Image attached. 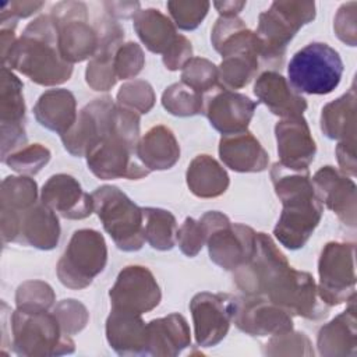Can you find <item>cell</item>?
<instances>
[{
    "instance_id": "cell-35",
    "label": "cell",
    "mask_w": 357,
    "mask_h": 357,
    "mask_svg": "<svg viewBox=\"0 0 357 357\" xmlns=\"http://www.w3.org/2000/svg\"><path fill=\"white\" fill-rule=\"evenodd\" d=\"M144 237L155 250L167 251L176 245L177 222L170 211L162 208H142Z\"/></svg>"
},
{
    "instance_id": "cell-34",
    "label": "cell",
    "mask_w": 357,
    "mask_h": 357,
    "mask_svg": "<svg viewBox=\"0 0 357 357\" xmlns=\"http://www.w3.org/2000/svg\"><path fill=\"white\" fill-rule=\"evenodd\" d=\"M356 88L325 105L321 113V130L331 139H356Z\"/></svg>"
},
{
    "instance_id": "cell-12",
    "label": "cell",
    "mask_w": 357,
    "mask_h": 357,
    "mask_svg": "<svg viewBox=\"0 0 357 357\" xmlns=\"http://www.w3.org/2000/svg\"><path fill=\"white\" fill-rule=\"evenodd\" d=\"M290 266L286 255L266 233H257L250 259L234 271L236 286L245 296H266L272 283Z\"/></svg>"
},
{
    "instance_id": "cell-17",
    "label": "cell",
    "mask_w": 357,
    "mask_h": 357,
    "mask_svg": "<svg viewBox=\"0 0 357 357\" xmlns=\"http://www.w3.org/2000/svg\"><path fill=\"white\" fill-rule=\"evenodd\" d=\"M22 81L8 67H1L0 123H1V159L8 153L28 145L25 134V102Z\"/></svg>"
},
{
    "instance_id": "cell-50",
    "label": "cell",
    "mask_w": 357,
    "mask_h": 357,
    "mask_svg": "<svg viewBox=\"0 0 357 357\" xmlns=\"http://www.w3.org/2000/svg\"><path fill=\"white\" fill-rule=\"evenodd\" d=\"M336 158L340 166V172L354 177L357 174V162H356V139L339 141L336 146Z\"/></svg>"
},
{
    "instance_id": "cell-5",
    "label": "cell",
    "mask_w": 357,
    "mask_h": 357,
    "mask_svg": "<svg viewBox=\"0 0 357 357\" xmlns=\"http://www.w3.org/2000/svg\"><path fill=\"white\" fill-rule=\"evenodd\" d=\"M93 212L117 248L138 251L145 243L142 208L134 204L119 187L102 185L92 192Z\"/></svg>"
},
{
    "instance_id": "cell-13",
    "label": "cell",
    "mask_w": 357,
    "mask_h": 357,
    "mask_svg": "<svg viewBox=\"0 0 357 357\" xmlns=\"http://www.w3.org/2000/svg\"><path fill=\"white\" fill-rule=\"evenodd\" d=\"M290 315L318 321L328 315V305L321 300L314 278L289 266L269 287L266 296Z\"/></svg>"
},
{
    "instance_id": "cell-25",
    "label": "cell",
    "mask_w": 357,
    "mask_h": 357,
    "mask_svg": "<svg viewBox=\"0 0 357 357\" xmlns=\"http://www.w3.org/2000/svg\"><path fill=\"white\" fill-rule=\"evenodd\" d=\"M60 240V223L53 209L42 201L18 212L15 243L39 250H52Z\"/></svg>"
},
{
    "instance_id": "cell-9",
    "label": "cell",
    "mask_w": 357,
    "mask_h": 357,
    "mask_svg": "<svg viewBox=\"0 0 357 357\" xmlns=\"http://www.w3.org/2000/svg\"><path fill=\"white\" fill-rule=\"evenodd\" d=\"M137 145L138 141L127 137L114 127L113 114L112 131L88 149L85 155L86 165L100 180H138L146 177L151 172L137 158Z\"/></svg>"
},
{
    "instance_id": "cell-51",
    "label": "cell",
    "mask_w": 357,
    "mask_h": 357,
    "mask_svg": "<svg viewBox=\"0 0 357 357\" xmlns=\"http://www.w3.org/2000/svg\"><path fill=\"white\" fill-rule=\"evenodd\" d=\"M103 6L114 18H130L139 11L138 1H105Z\"/></svg>"
},
{
    "instance_id": "cell-1",
    "label": "cell",
    "mask_w": 357,
    "mask_h": 357,
    "mask_svg": "<svg viewBox=\"0 0 357 357\" xmlns=\"http://www.w3.org/2000/svg\"><path fill=\"white\" fill-rule=\"evenodd\" d=\"M271 180L283 209L273 229L278 241L289 250L305 245L319 225L324 206L317 198L308 170L272 165Z\"/></svg>"
},
{
    "instance_id": "cell-31",
    "label": "cell",
    "mask_w": 357,
    "mask_h": 357,
    "mask_svg": "<svg viewBox=\"0 0 357 357\" xmlns=\"http://www.w3.org/2000/svg\"><path fill=\"white\" fill-rule=\"evenodd\" d=\"M137 158L149 170H166L180 159V146L173 131L166 126H155L138 141Z\"/></svg>"
},
{
    "instance_id": "cell-27",
    "label": "cell",
    "mask_w": 357,
    "mask_h": 357,
    "mask_svg": "<svg viewBox=\"0 0 357 357\" xmlns=\"http://www.w3.org/2000/svg\"><path fill=\"white\" fill-rule=\"evenodd\" d=\"M219 156L229 169L240 173H258L265 170L269 163L268 152L248 130L222 135Z\"/></svg>"
},
{
    "instance_id": "cell-43",
    "label": "cell",
    "mask_w": 357,
    "mask_h": 357,
    "mask_svg": "<svg viewBox=\"0 0 357 357\" xmlns=\"http://www.w3.org/2000/svg\"><path fill=\"white\" fill-rule=\"evenodd\" d=\"M265 354L268 356H311V342L303 332H286L272 336L265 344Z\"/></svg>"
},
{
    "instance_id": "cell-29",
    "label": "cell",
    "mask_w": 357,
    "mask_h": 357,
    "mask_svg": "<svg viewBox=\"0 0 357 357\" xmlns=\"http://www.w3.org/2000/svg\"><path fill=\"white\" fill-rule=\"evenodd\" d=\"M36 121L60 137L77 121V100L73 92L64 88L43 92L33 106Z\"/></svg>"
},
{
    "instance_id": "cell-10",
    "label": "cell",
    "mask_w": 357,
    "mask_h": 357,
    "mask_svg": "<svg viewBox=\"0 0 357 357\" xmlns=\"http://www.w3.org/2000/svg\"><path fill=\"white\" fill-rule=\"evenodd\" d=\"M57 31V45L61 57L73 63L92 59L99 46L95 25L89 24L88 8L82 1H60L50 13Z\"/></svg>"
},
{
    "instance_id": "cell-44",
    "label": "cell",
    "mask_w": 357,
    "mask_h": 357,
    "mask_svg": "<svg viewBox=\"0 0 357 357\" xmlns=\"http://www.w3.org/2000/svg\"><path fill=\"white\" fill-rule=\"evenodd\" d=\"M145 64L141 46L135 42L123 43L114 56V71L117 79H130L138 75Z\"/></svg>"
},
{
    "instance_id": "cell-11",
    "label": "cell",
    "mask_w": 357,
    "mask_h": 357,
    "mask_svg": "<svg viewBox=\"0 0 357 357\" xmlns=\"http://www.w3.org/2000/svg\"><path fill=\"white\" fill-rule=\"evenodd\" d=\"M356 247L353 243L331 241L318 259V294L328 305H339L356 296Z\"/></svg>"
},
{
    "instance_id": "cell-37",
    "label": "cell",
    "mask_w": 357,
    "mask_h": 357,
    "mask_svg": "<svg viewBox=\"0 0 357 357\" xmlns=\"http://www.w3.org/2000/svg\"><path fill=\"white\" fill-rule=\"evenodd\" d=\"M162 105L173 116H195L204 113V95L183 82H174L163 91Z\"/></svg>"
},
{
    "instance_id": "cell-38",
    "label": "cell",
    "mask_w": 357,
    "mask_h": 357,
    "mask_svg": "<svg viewBox=\"0 0 357 357\" xmlns=\"http://www.w3.org/2000/svg\"><path fill=\"white\" fill-rule=\"evenodd\" d=\"M181 82L205 95L219 85L218 67L204 57H191L181 68Z\"/></svg>"
},
{
    "instance_id": "cell-49",
    "label": "cell",
    "mask_w": 357,
    "mask_h": 357,
    "mask_svg": "<svg viewBox=\"0 0 357 357\" xmlns=\"http://www.w3.org/2000/svg\"><path fill=\"white\" fill-rule=\"evenodd\" d=\"M192 57L191 42L184 36L178 35L169 50L163 54V64L167 70L176 71L184 67V64Z\"/></svg>"
},
{
    "instance_id": "cell-8",
    "label": "cell",
    "mask_w": 357,
    "mask_h": 357,
    "mask_svg": "<svg viewBox=\"0 0 357 357\" xmlns=\"http://www.w3.org/2000/svg\"><path fill=\"white\" fill-rule=\"evenodd\" d=\"M206 231L209 258L226 271H236L252 255L257 233L243 223H231L219 212L209 211L199 219Z\"/></svg>"
},
{
    "instance_id": "cell-36",
    "label": "cell",
    "mask_w": 357,
    "mask_h": 357,
    "mask_svg": "<svg viewBox=\"0 0 357 357\" xmlns=\"http://www.w3.org/2000/svg\"><path fill=\"white\" fill-rule=\"evenodd\" d=\"M38 198L36 181L26 176H7L0 190V211L22 212Z\"/></svg>"
},
{
    "instance_id": "cell-3",
    "label": "cell",
    "mask_w": 357,
    "mask_h": 357,
    "mask_svg": "<svg viewBox=\"0 0 357 357\" xmlns=\"http://www.w3.org/2000/svg\"><path fill=\"white\" fill-rule=\"evenodd\" d=\"M11 347L24 357L71 354L75 343L67 335L54 312L47 310L17 308L11 315Z\"/></svg>"
},
{
    "instance_id": "cell-23",
    "label": "cell",
    "mask_w": 357,
    "mask_h": 357,
    "mask_svg": "<svg viewBox=\"0 0 357 357\" xmlns=\"http://www.w3.org/2000/svg\"><path fill=\"white\" fill-rule=\"evenodd\" d=\"M40 201L64 219H85L93 212L92 194L85 192L78 180L64 173L47 178Z\"/></svg>"
},
{
    "instance_id": "cell-48",
    "label": "cell",
    "mask_w": 357,
    "mask_h": 357,
    "mask_svg": "<svg viewBox=\"0 0 357 357\" xmlns=\"http://www.w3.org/2000/svg\"><path fill=\"white\" fill-rule=\"evenodd\" d=\"M43 1H7L1 7L0 24L17 25L20 18H26L43 7Z\"/></svg>"
},
{
    "instance_id": "cell-41",
    "label": "cell",
    "mask_w": 357,
    "mask_h": 357,
    "mask_svg": "<svg viewBox=\"0 0 357 357\" xmlns=\"http://www.w3.org/2000/svg\"><path fill=\"white\" fill-rule=\"evenodd\" d=\"M166 7L176 26L184 31H192L206 17L211 3L204 0H173L167 1Z\"/></svg>"
},
{
    "instance_id": "cell-6",
    "label": "cell",
    "mask_w": 357,
    "mask_h": 357,
    "mask_svg": "<svg viewBox=\"0 0 357 357\" xmlns=\"http://www.w3.org/2000/svg\"><path fill=\"white\" fill-rule=\"evenodd\" d=\"M342 74L340 54L324 42H312L301 47L287 66L289 84L298 93H331L339 85Z\"/></svg>"
},
{
    "instance_id": "cell-33",
    "label": "cell",
    "mask_w": 357,
    "mask_h": 357,
    "mask_svg": "<svg viewBox=\"0 0 357 357\" xmlns=\"http://www.w3.org/2000/svg\"><path fill=\"white\" fill-rule=\"evenodd\" d=\"M132 20L138 38L152 53L165 54L178 36L173 21L156 8L139 10Z\"/></svg>"
},
{
    "instance_id": "cell-46",
    "label": "cell",
    "mask_w": 357,
    "mask_h": 357,
    "mask_svg": "<svg viewBox=\"0 0 357 357\" xmlns=\"http://www.w3.org/2000/svg\"><path fill=\"white\" fill-rule=\"evenodd\" d=\"M206 243V231L201 220L185 218L183 225L177 229L176 244L187 257H195Z\"/></svg>"
},
{
    "instance_id": "cell-24",
    "label": "cell",
    "mask_w": 357,
    "mask_h": 357,
    "mask_svg": "<svg viewBox=\"0 0 357 357\" xmlns=\"http://www.w3.org/2000/svg\"><path fill=\"white\" fill-rule=\"evenodd\" d=\"M254 95L268 110L283 119L298 117L307 110V100L279 73L264 71L254 84Z\"/></svg>"
},
{
    "instance_id": "cell-47",
    "label": "cell",
    "mask_w": 357,
    "mask_h": 357,
    "mask_svg": "<svg viewBox=\"0 0 357 357\" xmlns=\"http://www.w3.org/2000/svg\"><path fill=\"white\" fill-rule=\"evenodd\" d=\"M356 8H357L356 1H349L346 4H342L333 21V29L336 36L349 46H356V40H357V28H356L357 10Z\"/></svg>"
},
{
    "instance_id": "cell-32",
    "label": "cell",
    "mask_w": 357,
    "mask_h": 357,
    "mask_svg": "<svg viewBox=\"0 0 357 357\" xmlns=\"http://www.w3.org/2000/svg\"><path fill=\"white\" fill-rule=\"evenodd\" d=\"M187 185L199 198H216L226 192L229 176L226 170L209 155H198L188 165Z\"/></svg>"
},
{
    "instance_id": "cell-39",
    "label": "cell",
    "mask_w": 357,
    "mask_h": 357,
    "mask_svg": "<svg viewBox=\"0 0 357 357\" xmlns=\"http://www.w3.org/2000/svg\"><path fill=\"white\" fill-rule=\"evenodd\" d=\"M50 156V151L42 144H31L8 153L1 160L17 173L36 174L45 165H47Z\"/></svg>"
},
{
    "instance_id": "cell-40",
    "label": "cell",
    "mask_w": 357,
    "mask_h": 357,
    "mask_svg": "<svg viewBox=\"0 0 357 357\" xmlns=\"http://www.w3.org/2000/svg\"><path fill=\"white\" fill-rule=\"evenodd\" d=\"M155 92L149 82L134 79L120 86L117 92V103L131 109L139 114L148 113L155 105Z\"/></svg>"
},
{
    "instance_id": "cell-21",
    "label": "cell",
    "mask_w": 357,
    "mask_h": 357,
    "mask_svg": "<svg viewBox=\"0 0 357 357\" xmlns=\"http://www.w3.org/2000/svg\"><path fill=\"white\" fill-rule=\"evenodd\" d=\"M95 26L99 35V46L95 56L88 61L85 79L93 91H109L117 81L114 56L117 49L123 45L124 29L109 17H102Z\"/></svg>"
},
{
    "instance_id": "cell-45",
    "label": "cell",
    "mask_w": 357,
    "mask_h": 357,
    "mask_svg": "<svg viewBox=\"0 0 357 357\" xmlns=\"http://www.w3.org/2000/svg\"><path fill=\"white\" fill-rule=\"evenodd\" d=\"M53 312L59 319L61 329L70 336L81 332L89 319L85 305L74 298L60 301Z\"/></svg>"
},
{
    "instance_id": "cell-30",
    "label": "cell",
    "mask_w": 357,
    "mask_h": 357,
    "mask_svg": "<svg viewBox=\"0 0 357 357\" xmlns=\"http://www.w3.org/2000/svg\"><path fill=\"white\" fill-rule=\"evenodd\" d=\"M356 296L349 300L346 311L325 324L317 337V346L321 356H356Z\"/></svg>"
},
{
    "instance_id": "cell-16",
    "label": "cell",
    "mask_w": 357,
    "mask_h": 357,
    "mask_svg": "<svg viewBox=\"0 0 357 357\" xmlns=\"http://www.w3.org/2000/svg\"><path fill=\"white\" fill-rule=\"evenodd\" d=\"M233 322L250 336H276L293 331L291 315L265 296L237 297Z\"/></svg>"
},
{
    "instance_id": "cell-22",
    "label": "cell",
    "mask_w": 357,
    "mask_h": 357,
    "mask_svg": "<svg viewBox=\"0 0 357 357\" xmlns=\"http://www.w3.org/2000/svg\"><path fill=\"white\" fill-rule=\"evenodd\" d=\"M280 165L293 170H308L317 153V145L303 116L282 119L275 126Z\"/></svg>"
},
{
    "instance_id": "cell-4",
    "label": "cell",
    "mask_w": 357,
    "mask_h": 357,
    "mask_svg": "<svg viewBox=\"0 0 357 357\" xmlns=\"http://www.w3.org/2000/svg\"><path fill=\"white\" fill-rule=\"evenodd\" d=\"M314 1H273L258 17L255 31L261 43V60L269 64H282L286 46L301 26L315 18Z\"/></svg>"
},
{
    "instance_id": "cell-52",
    "label": "cell",
    "mask_w": 357,
    "mask_h": 357,
    "mask_svg": "<svg viewBox=\"0 0 357 357\" xmlns=\"http://www.w3.org/2000/svg\"><path fill=\"white\" fill-rule=\"evenodd\" d=\"M245 6V1H215L213 7L219 11L220 17H236L243 7Z\"/></svg>"
},
{
    "instance_id": "cell-15",
    "label": "cell",
    "mask_w": 357,
    "mask_h": 357,
    "mask_svg": "<svg viewBox=\"0 0 357 357\" xmlns=\"http://www.w3.org/2000/svg\"><path fill=\"white\" fill-rule=\"evenodd\" d=\"M109 297L113 310L142 315L159 305L162 291L146 266L128 265L120 271Z\"/></svg>"
},
{
    "instance_id": "cell-14",
    "label": "cell",
    "mask_w": 357,
    "mask_h": 357,
    "mask_svg": "<svg viewBox=\"0 0 357 357\" xmlns=\"http://www.w3.org/2000/svg\"><path fill=\"white\" fill-rule=\"evenodd\" d=\"M237 296L227 293H197L190 301L194 336L198 346L212 347L222 342L233 322Z\"/></svg>"
},
{
    "instance_id": "cell-18",
    "label": "cell",
    "mask_w": 357,
    "mask_h": 357,
    "mask_svg": "<svg viewBox=\"0 0 357 357\" xmlns=\"http://www.w3.org/2000/svg\"><path fill=\"white\" fill-rule=\"evenodd\" d=\"M116 103L110 96L93 99L78 113L74 126L60 138L73 156H85L88 149L113 128Z\"/></svg>"
},
{
    "instance_id": "cell-28",
    "label": "cell",
    "mask_w": 357,
    "mask_h": 357,
    "mask_svg": "<svg viewBox=\"0 0 357 357\" xmlns=\"http://www.w3.org/2000/svg\"><path fill=\"white\" fill-rule=\"evenodd\" d=\"M148 353L151 356L173 357L180 354L191 343V332L187 319L177 314L156 318L148 324Z\"/></svg>"
},
{
    "instance_id": "cell-26",
    "label": "cell",
    "mask_w": 357,
    "mask_h": 357,
    "mask_svg": "<svg viewBox=\"0 0 357 357\" xmlns=\"http://www.w3.org/2000/svg\"><path fill=\"white\" fill-rule=\"evenodd\" d=\"M106 339L120 356L149 354L148 325L139 314L112 308L106 319Z\"/></svg>"
},
{
    "instance_id": "cell-19",
    "label": "cell",
    "mask_w": 357,
    "mask_h": 357,
    "mask_svg": "<svg viewBox=\"0 0 357 357\" xmlns=\"http://www.w3.org/2000/svg\"><path fill=\"white\" fill-rule=\"evenodd\" d=\"M255 109L257 102L220 85L204 95V113L222 135L247 131Z\"/></svg>"
},
{
    "instance_id": "cell-20",
    "label": "cell",
    "mask_w": 357,
    "mask_h": 357,
    "mask_svg": "<svg viewBox=\"0 0 357 357\" xmlns=\"http://www.w3.org/2000/svg\"><path fill=\"white\" fill-rule=\"evenodd\" d=\"M319 202L331 209L349 227L356 226V184L333 166L321 167L311 178Z\"/></svg>"
},
{
    "instance_id": "cell-2",
    "label": "cell",
    "mask_w": 357,
    "mask_h": 357,
    "mask_svg": "<svg viewBox=\"0 0 357 357\" xmlns=\"http://www.w3.org/2000/svg\"><path fill=\"white\" fill-rule=\"evenodd\" d=\"M1 60L4 67L43 86L64 84L73 74V64L60 54L57 31L50 14L39 15L29 22Z\"/></svg>"
},
{
    "instance_id": "cell-42",
    "label": "cell",
    "mask_w": 357,
    "mask_h": 357,
    "mask_svg": "<svg viewBox=\"0 0 357 357\" xmlns=\"http://www.w3.org/2000/svg\"><path fill=\"white\" fill-rule=\"evenodd\" d=\"M56 300L50 284L42 280H26L21 283L15 293L17 308L49 310Z\"/></svg>"
},
{
    "instance_id": "cell-7",
    "label": "cell",
    "mask_w": 357,
    "mask_h": 357,
    "mask_svg": "<svg viewBox=\"0 0 357 357\" xmlns=\"http://www.w3.org/2000/svg\"><path fill=\"white\" fill-rule=\"evenodd\" d=\"M107 262V247L103 236L93 229L75 230L57 262V278L66 287H88Z\"/></svg>"
}]
</instances>
